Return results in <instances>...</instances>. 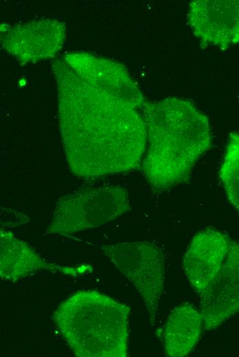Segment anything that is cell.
Wrapping results in <instances>:
<instances>
[{
	"label": "cell",
	"instance_id": "cell-11",
	"mask_svg": "<svg viewBox=\"0 0 239 357\" xmlns=\"http://www.w3.org/2000/svg\"><path fill=\"white\" fill-rule=\"evenodd\" d=\"M0 276L1 279L16 281L37 271L48 270L76 277L83 275L76 267L58 265L43 258L26 242L9 231H0Z\"/></svg>",
	"mask_w": 239,
	"mask_h": 357
},
{
	"label": "cell",
	"instance_id": "cell-4",
	"mask_svg": "<svg viewBox=\"0 0 239 357\" xmlns=\"http://www.w3.org/2000/svg\"><path fill=\"white\" fill-rule=\"evenodd\" d=\"M130 210L128 193L123 187L80 188L57 200L45 234L68 235L97 228Z\"/></svg>",
	"mask_w": 239,
	"mask_h": 357
},
{
	"label": "cell",
	"instance_id": "cell-13",
	"mask_svg": "<svg viewBox=\"0 0 239 357\" xmlns=\"http://www.w3.org/2000/svg\"><path fill=\"white\" fill-rule=\"evenodd\" d=\"M219 177L231 204L239 211V133L229 135Z\"/></svg>",
	"mask_w": 239,
	"mask_h": 357
},
{
	"label": "cell",
	"instance_id": "cell-6",
	"mask_svg": "<svg viewBox=\"0 0 239 357\" xmlns=\"http://www.w3.org/2000/svg\"><path fill=\"white\" fill-rule=\"evenodd\" d=\"M203 329L212 331L239 313V242L231 238L224 262L199 294Z\"/></svg>",
	"mask_w": 239,
	"mask_h": 357
},
{
	"label": "cell",
	"instance_id": "cell-12",
	"mask_svg": "<svg viewBox=\"0 0 239 357\" xmlns=\"http://www.w3.org/2000/svg\"><path fill=\"white\" fill-rule=\"evenodd\" d=\"M203 328V317L199 308L191 303L175 306L163 327V350L166 356L187 355L198 342Z\"/></svg>",
	"mask_w": 239,
	"mask_h": 357
},
{
	"label": "cell",
	"instance_id": "cell-5",
	"mask_svg": "<svg viewBox=\"0 0 239 357\" xmlns=\"http://www.w3.org/2000/svg\"><path fill=\"white\" fill-rule=\"evenodd\" d=\"M101 251L135 287L154 326L164 289L162 249L152 242L139 241L103 245Z\"/></svg>",
	"mask_w": 239,
	"mask_h": 357
},
{
	"label": "cell",
	"instance_id": "cell-7",
	"mask_svg": "<svg viewBox=\"0 0 239 357\" xmlns=\"http://www.w3.org/2000/svg\"><path fill=\"white\" fill-rule=\"evenodd\" d=\"M187 23L204 45L226 49L239 43V0H195Z\"/></svg>",
	"mask_w": 239,
	"mask_h": 357
},
{
	"label": "cell",
	"instance_id": "cell-9",
	"mask_svg": "<svg viewBox=\"0 0 239 357\" xmlns=\"http://www.w3.org/2000/svg\"><path fill=\"white\" fill-rule=\"evenodd\" d=\"M8 30L1 36L2 45L25 62L54 57L65 35V25L52 19L18 24Z\"/></svg>",
	"mask_w": 239,
	"mask_h": 357
},
{
	"label": "cell",
	"instance_id": "cell-8",
	"mask_svg": "<svg viewBox=\"0 0 239 357\" xmlns=\"http://www.w3.org/2000/svg\"><path fill=\"white\" fill-rule=\"evenodd\" d=\"M231 238L223 231L206 227L188 245L183 259L184 273L199 294L213 280L226 257Z\"/></svg>",
	"mask_w": 239,
	"mask_h": 357
},
{
	"label": "cell",
	"instance_id": "cell-1",
	"mask_svg": "<svg viewBox=\"0 0 239 357\" xmlns=\"http://www.w3.org/2000/svg\"><path fill=\"white\" fill-rule=\"evenodd\" d=\"M53 71L60 133L71 172L93 179L137 169L147 141L142 107L89 84L64 60H56Z\"/></svg>",
	"mask_w": 239,
	"mask_h": 357
},
{
	"label": "cell",
	"instance_id": "cell-10",
	"mask_svg": "<svg viewBox=\"0 0 239 357\" xmlns=\"http://www.w3.org/2000/svg\"><path fill=\"white\" fill-rule=\"evenodd\" d=\"M63 60L89 84L143 106L141 92L122 65L84 53H67Z\"/></svg>",
	"mask_w": 239,
	"mask_h": 357
},
{
	"label": "cell",
	"instance_id": "cell-2",
	"mask_svg": "<svg viewBox=\"0 0 239 357\" xmlns=\"http://www.w3.org/2000/svg\"><path fill=\"white\" fill-rule=\"evenodd\" d=\"M141 111L148 141L141 167L146 179L159 189L185 181L211 146L208 117L179 97L145 102Z\"/></svg>",
	"mask_w": 239,
	"mask_h": 357
},
{
	"label": "cell",
	"instance_id": "cell-3",
	"mask_svg": "<svg viewBox=\"0 0 239 357\" xmlns=\"http://www.w3.org/2000/svg\"><path fill=\"white\" fill-rule=\"evenodd\" d=\"M130 306L94 290H82L62 301L52 319L77 357H126Z\"/></svg>",
	"mask_w": 239,
	"mask_h": 357
}]
</instances>
